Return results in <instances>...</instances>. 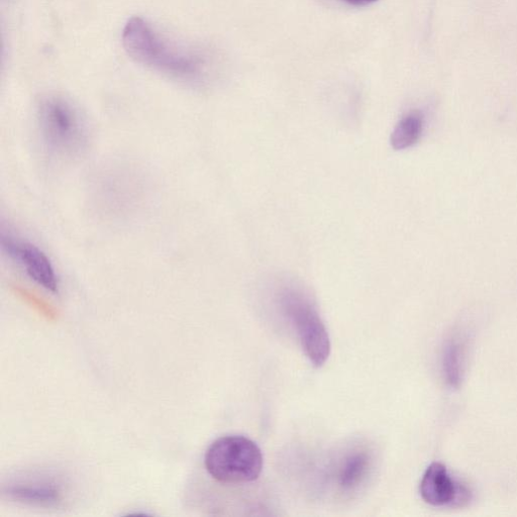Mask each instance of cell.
<instances>
[{"instance_id": "obj_1", "label": "cell", "mask_w": 517, "mask_h": 517, "mask_svg": "<svg viewBox=\"0 0 517 517\" xmlns=\"http://www.w3.org/2000/svg\"><path fill=\"white\" fill-rule=\"evenodd\" d=\"M122 40L127 54L135 62L175 80L200 81L209 66L208 57L202 51L177 43L140 17L128 21Z\"/></svg>"}, {"instance_id": "obj_2", "label": "cell", "mask_w": 517, "mask_h": 517, "mask_svg": "<svg viewBox=\"0 0 517 517\" xmlns=\"http://www.w3.org/2000/svg\"><path fill=\"white\" fill-rule=\"evenodd\" d=\"M274 301L295 331L309 361L316 367H322L331 355L332 346L327 327L313 299L299 286L283 283L276 288Z\"/></svg>"}, {"instance_id": "obj_3", "label": "cell", "mask_w": 517, "mask_h": 517, "mask_svg": "<svg viewBox=\"0 0 517 517\" xmlns=\"http://www.w3.org/2000/svg\"><path fill=\"white\" fill-rule=\"evenodd\" d=\"M38 120L44 144L53 155L72 158L85 148L86 124L66 97L57 94L43 97L39 102Z\"/></svg>"}, {"instance_id": "obj_4", "label": "cell", "mask_w": 517, "mask_h": 517, "mask_svg": "<svg viewBox=\"0 0 517 517\" xmlns=\"http://www.w3.org/2000/svg\"><path fill=\"white\" fill-rule=\"evenodd\" d=\"M204 464L209 474L221 483L245 484L260 477L264 459L261 449L252 440L226 436L206 451Z\"/></svg>"}, {"instance_id": "obj_5", "label": "cell", "mask_w": 517, "mask_h": 517, "mask_svg": "<svg viewBox=\"0 0 517 517\" xmlns=\"http://www.w3.org/2000/svg\"><path fill=\"white\" fill-rule=\"evenodd\" d=\"M3 247L37 284L52 293H58V277L47 255L31 243L3 236Z\"/></svg>"}, {"instance_id": "obj_6", "label": "cell", "mask_w": 517, "mask_h": 517, "mask_svg": "<svg viewBox=\"0 0 517 517\" xmlns=\"http://www.w3.org/2000/svg\"><path fill=\"white\" fill-rule=\"evenodd\" d=\"M375 468V457L367 447L348 451L337 465L335 484L342 496L352 497L368 484Z\"/></svg>"}, {"instance_id": "obj_7", "label": "cell", "mask_w": 517, "mask_h": 517, "mask_svg": "<svg viewBox=\"0 0 517 517\" xmlns=\"http://www.w3.org/2000/svg\"><path fill=\"white\" fill-rule=\"evenodd\" d=\"M423 500L432 506H447L470 500L468 489L457 483L447 467L439 462L431 464L426 470L420 485Z\"/></svg>"}, {"instance_id": "obj_8", "label": "cell", "mask_w": 517, "mask_h": 517, "mask_svg": "<svg viewBox=\"0 0 517 517\" xmlns=\"http://www.w3.org/2000/svg\"><path fill=\"white\" fill-rule=\"evenodd\" d=\"M11 499L41 506H55L64 499L62 483L50 475H28L10 483L4 490Z\"/></svg>"}, {"instance_id": "obj_9", "label": "cell", "mask_w": 517, "mask_h": 517, "mask_svg": "<svg viewBox=\"0 0 517 517\" xmlns=\"http://www.w3.org/2000/svg\"><path fill=\"white\" fill-rule=\"evenodd\" d=\"M466 355V341L460 336L451 338L444 348L442 360L443 373L446 382L453 388H459L462 384Z\"/></svg>"}, {"instance_id": "obj_10", "label": "cell", "mask_w": 517, "mask_h": 517, "mask_svg": "<svg viewBox=\"0 0 517 517\" xmlns=\"http://www.w3.org/2000/svg\"><path fill=\"white\" fill-rule=\"evenodd\" d=\"M423 130V114L419 111L410 112L394 128L390 137L392 148L401 151L415 146L420 141Z\"/></svg>"}, {"instance_id": "obj_11", "label": "cell", "mask_w": 517, "mask_h": 517, "mask_svg": "<svg viewBox=\"0 0 517 517\" xmlns=\"http://www.w3.org/2000/svg\"><path fill=\"white\" fill-rule=\"evenodd\" d=\"M12 289L16 293V295H18L23 301H25L32 308H34L36 312H38L44 318H46L49 321L56 320V310L47 301L36 295L34 292L30 291L29 289L24 288L20 285H13Z\"/></svg>"}, {"instance_id": "obj_12", "label": "cell", "mask_w": 517, "mask_h": 517, "mask_svg": "<svg viewBox=\"0 0 517 517\" xmlns=\"http://www.w3.org/2000/svg\"><path fill=\"white\" fill-rule=\"evenodd\" d=\"M345 2L355 7H365L378 2V0H345Z\"/></svg>"}]
</instances>
